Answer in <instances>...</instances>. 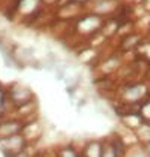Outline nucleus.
Returning <instances> with one entry per match:
<instances>
[{
  "instance_id": "f257e3e1",
  "label": "nucleus",
  "mask_w": 150,
  "mask_h": 157,
  "mask_svg": "<svg viewBox=\"0 0 150 157\" xmlns=\"http://www.w3.org/2000/svg\"><path fill=\"white\" fill-rule=\"evenodd\" d=\"M8 90H9V96H11V100H12L15 109H18L20 106H23V105L32 102V100H35V94L27 87H21L18 84H14Z\"/></svg>"
},
{
  "instance_id": "f03ea898",
  "label": "nucleus",
  "mask_w": 150,
  "mask_h": 157,
  "mask_svg": "<svg viewBox=\"0 0 150 157\" xmlns=\"http://www.w3.org/2000/svg\"><path fill=\"white\" fill-rule=\"evenodd\" d=\"M81 156L102 157V141H89L81 151Z\"/></svg>"
},
{
  "instance_id": "7ed1b4c3",
  "label": "nucleus",
  "mask_w": 150,
  "mask_h": 157,
  "mask_svg": "<svg viewBox=\"0 0 150 157\" xmlns=\"http://www.w3.org/2000/svg\"><path fill=\"white\" fill-rule=\"evenodd\" d=\"M57 156H81V151H78L75 148V145H66V147H62V150H59Z\"/></svg>"
},
{
  "instance_id": "20e7f679",
  "label": "nucleus",
  "mask_w": 150,
  "mask_h": 157,
  "mask_svg": "<svg viewBox=\"0 0 150 157\" xmlns=\"http://www.w3.org/2000/svg\"><path fill=\"white\" fill-rule=\"evenodd\" d=\"M146 81L150 84V66L147 67V71H146Z\"/></svg>"
},
{
  "instance_id": "39448f33",
  "label": "nucleus",
  "mask_w": 150,
  "mask_h": 157,
  "mask_svg": "<svg viewBox=\"0 0 150 157\" xmlns=\"http://www.w3.org/2000/svg\"><path fill=\"white\" fill-rule=\"evenodd\" d=\"M77 2H81V3H86V5L89 3V0H77Z\"/></svg>"
}]
</instances>
